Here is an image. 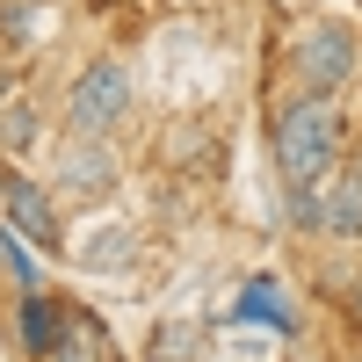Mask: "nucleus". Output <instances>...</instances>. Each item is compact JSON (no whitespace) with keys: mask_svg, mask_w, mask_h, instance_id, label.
I'll use <instances>...</instances> for the list:
<instances>
[{"mask_svg":"<svg viewBox=\"0 0 362 362\" xmlns=\"http://www.w3.org/2000/svg\"><path fill=\"white\" fill-rule=\"evenodd\" d=\"M37 22H44L37 0H0V37H8V51H22L29 37H37Z\"/></svg>","mask_w":362,"mask_h":362,"instance_id":"nucleus-11","label":"nucleus"},{"mask_svg":"<svg viewBox=\"0 0 362 362\" xmlns=\"http://www.w3.org/2000/svg\"><path fill=\"white\" fill-rule=\"evenodd\" d=\"M29 145H37V109L0 102V153H29Z\"/></svg>","mask_w":362,"mask_h":362,"instance_id":"nucleus-9","label":"nucleus"},{"mask_svg":"<svg viewBox=\"0 0 362 362\" xmlns=\"http://www.w3.org/2000/svg\"><path fill=\"white\" fill-rule=\"evenodd\" d=\"M196 355H203V341L189 334V326H167L160 348H153V362H196Z\"/></svg>","mask_w":362,"mask_h":362,"instance_id":"nucleus-13","label":"nucleus"},{"mask_svg":"<svg viewBox=\"0 0 362 362\" xmlns=\"http://www.w3.org/2000/svg\"><path fill=\"white\" fill-rule=\"evenodd\" d=\"M326 232L362 239V153L348 167H334V189H326Z\"/></svg>","mask_w":362,"mask_h":362,"instance_id":"nucleus-8","label":"nucleus"},{"mask_svg":"<svg viewBox=\"0 0 362 362\" xmlns=\"http://www.w3.org/2000/svg\"><path fill=\"white\" fill-rule=\"evenodd\" d=\"M116 189V160H109V145L102 138H73L66 145V160H58V196H73V203H95Z\"/></svg>","mask_w":362,"mask_h":362,"instance_id":"nucleus-5","label":"nucleus"},{"mask_svg":"<svg viewBox=\"0 0 362 362\" xmlns=\"http://www.w3.org/2000/svg\"><path fill=\"white\" fill-rule=\"evenodd\" d=\"M0 261H8L15 290H44V268H37V254H22V232L15 225H0Z\"/></svg>","mask_w":362,"mask_h":362,"instance_id":"nucleus-10","label":"nucleus"},{"mask_svg":"<svg viewBox=\"0 0 362 362\" xmlns=\"http://www.w3.org/2000/svg\"><path fill=\"white\" fill-rule=\"evenodd\" d=\"M95 8H124V0H95Z\"/></svg>","mask_w":362,"mask_h":362,"instance_id":"nucleus-14","label":"nucleus"},{"mask_svg":"<svg viewBox=\"0 0 362 362\" xmlns=\"http://www.w3.org/2000/svg\"><path fill=\"white\" fill-rule=\"evenodd\" d=\"M268 145H276V167H283V189H319L326 174L341 167V109L334 95H290L268 124Z\"/></svg>","mask_w":362,"mask_h":362,"instance_id":"nucleus-1","label":"nucleus"},{"mask_svg":"<svg viewBox=\"0 0 362 362\" xmlns=\"http://www.w3.org/2000/svg\"><path fill=\"white\" fill-rule=\"evenodd\" d=\"M283 210L297 232H326V196L319 189H283Z\"/></svg>","mask_w":362,"mask_h":362,"instance_id":"nucleus-12","label":"nucleus"},{"mask_svg":"<svg viewBox=\"0 0 362 362\" xmlns=\"http://www.w3.org/2000/svg\"><path fill=\"white\" fill-rule=\"evenodd\" d=\"M355 312H362V290H355Z\"/></svg>","mask_w":362,"mask_h":362,"instance_id":"nucleus-15","label":"nucleus"},{"mask_svg":"<svg viewBox=\"0 0 362 362\" xmlns=\"http://www.w3.org/2000/svg\"><path fill=\"white\" fill-rule=\"evenodd\" d=\"M0 210H8V225L29 239V247L58 254V210H51V196L37 189V181H22V174H0Z\"/></svg>","mask_w":362,"mask_h":362,"instance_id":"nucleus-4","label":"nucleus"},{"mask_svg":"<svg viewBox=\"0 0 362 362\" xmlns=\"http://www.w3.org/2000/svg\"><path fill=\"white\" fill-rule=\"evenodd\" d=\"M239 319H247V326H268V334H297V305L283 297L276 276H254L247 290H239Z\"/></svg>","mask_w":362,"mask_h":362,"instance_id":"nucleus-7","label":"nucleus"},{"mask_svg":"<svg viewBox=\"0 0 362 362\" xmlns=\"http://www.w3.org/2000/svg\"><path fill=\"white\" fill-rule=\"evenodd\" d=\"M290 66H297V80H305L312 95L348 87V80H355V29H348V22H312L305 37L290 44Z\"/></svg>","mask_w":362,"mask_h":362,"instance_id":"nucleus-3","label":"nucleus"},{"mask_svg":"<svg viewBox=\"0 0 362 362\" xmlns=\"http://www.w3.org/2000/svg\"><path fill=\"white\" fill-rule=\"evenodd\" d=\"M15 341L37 355V362L58 355V348H66V312H58L44 290H22V305H15Z\"/></svg>","mask_w":362,"mask_h":362,"instance_id":"nucleus-6","label":"nucleus"},{"mask_svg":"<svg viewBox=\"0 0 362 362\" xmlns=\"http://www.w3.org/2000/svg\"><path fill=\"white\" fill-rule=\"evenodd\" d=\"M131 102H138L131 73L116 66V58H95V66L73 80V95H66V131H73V138H109V131L131 116Z\"/></svg>","mask_w":362,"mask_h":362,"instance_id":"nucleus-2","label":"nucleus"}]
</instances>
